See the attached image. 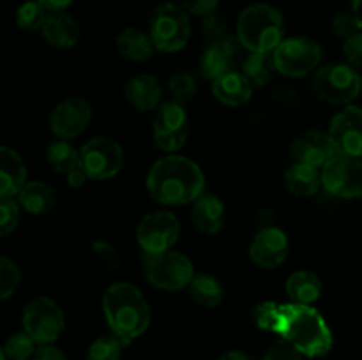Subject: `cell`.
Masks as SVG:
<instances>
[{
	"mask_svg": "<svg viewBox=\"0 0 362 360\" xmlns=\"http://www.w3.org/2000/svg\"><path fill=\"white\" fill-rule=\"evenodd\" d=\"M255 320L262 330L281 335L306 356L327 355L334 344L325 318L310 304L264 302L255 309Z\"/></svg>",
	"mask_w": 362,
	"mask_h": 360,
	"instance_id": "6da1fadb",
	"label": "cell"
},
{
	"mask_svg": "<svg viewBox=\"0 0 362 360\" xmlns=\"http://www.w3.org/2000/svg\"><path fill=\"white\" fill-rule=\"evenodd\" d=\"M148 194L163 205L194 203L205 193L200 166L184 155H165L148 169Z\"/></svg>",
	"mask_w": 362,
	"mask_h": 360,
	"instance_id": "7a4b0ae2",
	"label": "cell"
},
{
	"mask_svg": "<svg viewBox=\"0 0 362 360\" xmlns=\"http://www.w3.org/2000/svg\"><path fill=\"white\" fill-rule=\"evenodd\" d=\"M103 311L113 335L124 344L140 337L151 323V309L136 286L129 282H115L103 295Z\"/></svg>",
	"mask_w": 362,
	"mask_h": 360,
	"instance_id": "3957f363",
	"label": "cell"
},
{
	"mask_svg": "<svg viewBox=\"0 0 362 360\" xmlns=\"http://www.w3.org/2000/svg\"><path fill=\"white\" fill-rule=\"evenodd\" d=\"M285 20L276 7L253 4L237 20V41L250 53H272L283 42Z\"/></svg>",
	"mask_w": 362,
	"mask_h": 360,
	"instance_id": "277c9868",
	"label": "cell"
},
{
	"mask_svg": "<svg viewBox=\"0 0 362 360\" xmlns=\"http://www.w3.org/2000/svg\"><path fill=\"white\" fill-rule=\"evenodd\" d=\"M148 34H151V39L158 52H179L189 41V16L179 4H159L151 18V32Z\"/></svg>",
	"mask_w": 362,
	"mask_h": 360,
	"instance_id": "5b68a950",
	"label": "cell"
},
{
	"mask_svg": "<svg viewBox=\"0 0 362 360\" xmlns=\"http://www.w3.org/2000/svg\"><path fill=\"white\" fill-rule=\"evenodd\" d=\"M313 90L329 104H349L362 90V80L350 64H327L315 74Z\"/></svg>",
	"mask_w": 362,
	"mask_h": 360,
	"instance_id": "8992f818",
	"label": "cell"
},
{
	"mask_svg": "<svg viewBox=\"0 0 362 360\" xmlns=\"http://www.w3.org/2000/svg\"><path fill=\"white\" fill-rule=\"evenodd\" d=\"M145 277L152 286L166 292H177L191 284L194 277V268L189 258L175 251H166L161 254H145L144 256Z\"/></svg>",
	"mask_w": 362,
	"mask_h": 360,
	"instance_id": "52a82bcc",
	"label": "cell"
},
{
	"mask_svg": "<svg viewBox=\"0 0 362 360\" xmlns=\"http://www.w3.org/2000/svg\"><path fill=\"white\" fill-rule=\"evenodd\" d=\"M66 325L62 309L49 296H35L25 306L23 330L37 344H52L60 337Z\"/></svg>",
	"mask_w": 362,
	"mask_h": 360,
	"instance_id": "ba28073f",
	"label": "cell"
},
{
	"mask_svg": "<svg viewBox=\"0 0 362 360\" xmlns=\"http://www.w3.org/2000/svg\"><path fill=\"white\" fill-rule=\"evenodd\" d=\"M274 64L278 73L290 78H303L318 67L322 48L310 37L285 39L274 49Z\"/></svg>",
	"mask_w": 362,
	"mask_h": 360,
	"instance_id": "9c48e42d",
	"label": "cell"
},
{
	"mask_svg": "<svg viewBox=\"0 0 362 360\" xmlns=\"http://www.w3.org/2000/svg\"><path fill=\"white\" fill-rule=\"evenodd\" d=\"M180 222L170 210L147 214L136 228L138 246L145 254H161L172 249L179 240Z\"/></svg>",
	"mask_w": 362,
	"mask_h": 360,
	"instance_id": "30bf717a",
	"label": "cell"
},
{
	"mask_svg": "<svg viewBox=\"0 0 362 360\" xmlns=\"http://www.w3.org/2000/svg\"><path fill=\"white\" fill-rule=\"evenodd\" d=\"M322 186L329 194L343 200L362 196V161L338 154L322 168Z\"/></svg>",
	"mask_w": 362,
	"mask_h": 360,
	"instance_id": "8fae6325",
	"label": "cell"
},
{
	"mask_svg": "<svg viewBox=\"0 0 362 360\" xmlns=\"http://www.w3.org/2000/svg\"><path fill=\"white\" fill-rule=\"evenodd\" d=\"M80 164L87 172L88 179L106 180L115 176L122 169L124 152L115 140L99 136L81 147Z\"/></svg>",
	"mask_w": 362,
	"mask_h": 360,
	"instance_id": "7c38bea8",
	"label": "cell"
},
{
	"mask_svg": "<svg viewBox=\"0 0 362 360\" xmlns=\"http://www.w3.org/2000/svg\"><path fill=\"white\" fill-rule=\"evenodd\" d=\"M156 147L165 152H177L184 147L189 134V119L184 104L177 101L163 102L152 126Z\"/></svg>",
	"mask_w": 362,
	"mask_h": 360,
	"instance_id": "4fadbf2b",
	"label": "cell"
},
{
	"mask_svg": "<svg viewBox=\"0 0 362 360\" xmlns=\"http://www.w3.org/2000/svg\"><path fill=\"white\" fill-rule=\"evenodd\" d=\"M90 120V104L81 97H69L53 108L49 115V127L55 136L62 140H73L87 129Z\"/></svg>",
	"mask_w": 362,
	"mask_h": 360,
	"instance_id": "5bb4252c",
	"label": "cell"
},
{
	"mask_svg": "<svg viewBox=\"0 0 362 360\" xmlns=\"http://www.w3.org/2000/svg\"><path fill=\"white\" fill-rule=\"evenodd\" d=\"M332 143L338 154L361 157L362 155V108L346 106L336 113L329 129Z\"/></svg>",
	"mask_w": 362,
	"mask_h": 360,
	"instance_id": "9a60e30c",
	"label": "cell"
},
{
	"mask_svg": "<svg viewBox=\"0 0 362 360\" xmlns=\"http://www.w3.org/2000/svg\"><path fill=\"white\" fill-rule=\"evenodd\" d=\"M290 242L283 229L264 228L257 233L250 247V256L255 265L262 268H276L288 256Z\"/></svg>",
	"mask_w": 362,
	"mask_h": 360,
	"instance_id": "2e32d148",
	"label": "cell"
},
{
	"mask_svg": "<svg viewBox=\"0 0 362 360\" xmlns=\"http://www.w3.org/2000/svg\"><path fill=\"white\" fill-rule=\"evenodd\" d=\"M290 154L296 162H304L320 169L338 155V150L329 134L320 131H306L293 141Z\"/></svg>",
	"mask_w": 362,
	"mask_h": 360,
	"instance_id": "e0dca14e",
	"label": "cell"
},
{
	"mask_svg": "<svg viewBox=\"0 0 362 360\" xmlns=\"http://www.w3.org/2000/svg\"><path fill=\"white\" fill-rule=\"evenodd\" d=\"M235 56V41L230 35L214 34L200 59V76L207 81L218 80L225 73L232 71Z\"/></svg>",
	"mask_w": 362,
	"mask_h": 360,
	"instance_id": "ac0fdd59",
	"label": "cell"
},
{
	"mask_svg": "<svg viewBox=\"0 0 362 360\" xmlns=\"http://www.w3.org/2000/svg\"><path fill=\"white\" fill-rule=\"evenodd\" d=\"M27 184V168L16 150L0 148V198H14Z\"/></svg>",
	"mask_w": 362,
	"mask_h": 360,
	"instance_id": "d6986e66",
	"label": "cell"
},
{
	"mask_svg": "<svg viewBox=\"0 0 362 360\" xmlns=\"http://www.w3.org/2000/svg\"><path fill=\"white\" fill-rule=\"evenodd\" d=\"M124 95L134 109L151 112L161 102L163 88L159 81L151 74H136L126 83Z\"/></svg>",
	"mask_w": 362,
	"mask_h": 360,
	"instance_id": "ffe728a7",
	"label": "cell"
},
{
	"mask_svg": "<svg viewBox=\"0 0 362 360\" xmlns=\"http://www.w3.org/2000/svg\"><path fill=\"white\" fill-rule=\"evenodd\" d=\"M253 85L239 71H228L218 80L212 81V94L218 101H221L226 106H243L251 99Z\"/></svg>",
	"mask_w": 362,
	"mask_h": 360,
	"instance_id": "44dd1931",
	"label": "cell"
},
{
	"mask_svg": "<svg viewBox=\"0 0 362 360\" xmlns=\"http://www.w3.org/2000/svg\"><path fill=\"white\" fill-rule=\"evenodd\" d=\"M41 32L48 44L60 49L73 48L80 41V27L66 13H49Z\"/></svg>",
	"mask_w": 362,
	"mask_h": 360,
	"instance_id": "7402d4cb",
	"label": "cell"
},
{
	"mask_svg": "<svg viewBox=\"0 0 362 360\" xmlns=\"http://www.w3.org/2000/svg\"><path fill=\"white\" fill-rule=\"evenodd\" d=\"M193 217L194 226L202 233H218L225 224V205L216 194L204 193L193 203Z\"/></svg>",
	"mask_w": 362,
	"mask_h": 360,
	"instance_id": "603a6c76",
	"label": "cell"
},
{
	"mask_svg": "<svg viewBox=\"0 0 362 360\" xmlns=\"http://www.w3.org/2000/svg\"><path fill=\"white\" fill-rule=\"evenodd\" d=\"M117 49L120 56L131 62H145L154 55V42L151 34H145L144 30L136 27H127L117 37Z\"/></svg>",
	"mask_w": 362,
	"mask_h": 360,
	"instance_id": "cb8c5ba5",
	"label": "cell"
},
{
	"mask_svg": "<svg viewBox=\"0 0 362 360\" xmlns=\"http://www.w3.org/2000/svg\"><path fill=\"white\" fill-rule=\"evenodd\" d=\"M286 187L292 194L300 198L313 196L322 186V172L304 162H293L285 175Z\"/></svg>",
	"mask_w": 362,
	"mask_h": 360,
	"instance_id": "d4e9b609",
	"label": "cell"
},
{
	"mask_svg": "<svg viewBox=\"0 0 362 360\" xmlns=\"http://www.w3.org/2000/svg\"><path fill=\"white\" fill-rule=\"evenodd\" d=\"M55 201L57 196L53 187H49L45 182H39V180L27 182L23 189L20 191V194H18V203H20V207L35 215L46 214V212L52 210Z\"/></svg>",
	"mask_w": 362,
	"mask_h": 360,
	"instance_id": "484cf974",
	"label": "cell"
},
{
	"mask_svg": "<svg viewBox=\"0 0 362 360\" xmlns=\"http://www.w3.org/2000/svg\"><path fill=\"white\" fill-rule=\"evenodd\" d=\"M286 293L297 304H311L320 299L322 281L317 274L310 270L293 272L286 279Z\"/></svg>",
	"mask_w": 362,
	"mask_h": 360,
	"instance_id": "4316f807",
	"label": "cell"
},
{
	"mask_svg": "<svg viewBox=\"0 0 362 360\" xmlns=\"http://www.w3.org/2000/svg\"><path fill=\"white\" fill-rule=\"evenodd\" d=\"M274 53H250L243 64V74L253 87H264L276 73Z\"/></svg>",
	"mask_w": 362,
	"mask_h": 360,
	"instance_id": "83f0119b",
	"label": "cell"
},
{
	"mask_svg": "<svg viewBox=\"0 0 362 360\" xmlns=\"http://www.w3.org/2000/svg\"><path fill=\"white\" fill-rule=\"evenodd\" d=\"M189 295L197 304L204 307H216L223 300V288L212 275H194L189 284Z\"/></svg>",
	"mask_w": 362,
	"mask_h": 360,
	"instance_id": "f1b7e54d",
	"label": "cell"
},
{
	"mask_svg": "<svg viewBox=\"0 0 362 360\" xmlns=\"http://www.w3.org/2000/svg\"><path fill=\"white\" fill-rule=\"evenodd\" d=\"M48 162L55 172L67 175L71 169L80 164V152H76V148L67 140H59L49 145Z\"/></svg>",
	"mask_w": 362,
	"mask_h": 360,
	"instance_id": "f546056e",
	"label": "cell"
},
{
	"mask_svg": "<svg viewBox=\"0 0 362 360\" xmlns=\"http://www.w3.org/2000/svg\"><path fill=\"white\" fill-rule=\"evenodd\" d=\"M48 11L37 2V0H28L23 6H20L16 13V23L21 30L27 32H37L42 30L48 18Z\"/></svg>",
	"mask_w": 362,
	"mask_h": 360,
	"instance_id": "4dcf8cb0",
	"label": "cell"
},
{
	"mask_svg": "<svg viewBox=\"0 0 362 360\" xmlns=\"http://www.w3.org/2000/svg\"><path fill=\"white\" fill-rule=\"evenodd\" d=\"M124 346L117 335H103L90 344L87 360H120Z\"/></svg>",
	"mask_w": 362,
	"mask_h": 360,
	"instance_id": "1f68e13d",
	"label": "cell"
},
{
	"mask_svg": "<svg viewBox=\"0 0 362 360\" xmlns=\"http://www.w3.org/2000/svg\"><path fill=\"white\" fill-rule=\"evenodd\" d=\"M35 341L23 330L9 335L2 352L9 360H28L35 355Z\"/></svg>",
	"mask_w": 362,
	"mask_h": 360,
	"instance_id": "d6a6232c",
	"label": "cell"
},
{
	"mask_svg": "<svg viewBox=\"0 0 362 360\" xmlns=\"http://www.w3.org/2000/svg\"><path fill=\"white\" fill-rule=\"evenodd\" d=\"M20 268L7 256L0 258V299L7 300L14 295L20 284Z\"/></svg>",
	"mask_w": 362,
	"mask_h": 360,
	"instance_id": "836d02e7",
	"label": "cell"
},
{
	"mask_svg": "<svg viewBox=\"0 0 362 360\" xmlns=\"http://www.w3.org/2000/svg\"><path fill=\"white\" fill-rule=\"evenodd\" d=\"M168 90H170V94L173 95V101L184 104V102L191 101V99L197 95L198 83H197V80H194V76H191V74L179 73V74H175V76L170 78Z\"/></svg>",
	"mask_w": 362,
	"mask_h": 360,
	"instance_id": "e575fe53",
	"label": "cell"
},
{
	"mask_svg": "<svg viewBox=\"0 0 362 360\" xmlns=\"http://www.w3.org/2000/svg\"><path fill=\"white\" fill-rule=\"evenodd\" d=\"M20 222V203L14 198H0V235L7 236Z\"/></svg>",
	"mask_w": 362,
	"mask_h": 360,
	"instance_id": "d590c367",
	"label": "cell"
},
{
	"mask_svg": "<svg viewBox=\"0 0 362 360\" xmlns=\"http://www.w3.org/2000/svg\"><path fill=\"white\" fill-rule=\"evenodd\" d=\"M332 32H334L338 37L343 39H350L352 35H356L359 30L357 27V21L354 18V14L349 13H341V14H336L334 20H332Z\"/></svg>",
	"mask_w": 362,
	"mask_h": 360,
	"instance_id": "8d00e7d4",
	"label": "cell"
},
{
	"mask_svg": "<svg viewBox=\"0 0 362 360\" xmlns=\"http://www.w3.org/2000/svg\"><path fill=\"white\" fill-rule=\"evenodd\" d=\"M186 13L197 14V16H211L218 7L219 0H177Z\"/></svg>",
	"mask_w": 362,
	"mask_h": 360,
	"instance_id": "74e56055",
	"label": "cell"
},
{
	"mask_svg": "<svg viewBox=\"0 0 362 360\" xmlns=\"http://www.w3.org/2000/svg\"><path fill=\"white\" fill-rule=\"evenodd\" d=\"M346 60L356 69H362V32H357L350 39H346L345 46H343Z\"/></svg>",
	"mask_w": 362,
	"mask_h": 360,
	"instance_id": "f35d334b",
	"label": "cell"
},
{
	"mask_svg": "<svg viewBox=\"0 0 362 360\" xmlns=\"http://www.w3.org/2000/svg\"><path fill=\"white\" fill-rule=\"evenodd\" d=\"M265 360H303L300 353L288 342H276L269 353L265 355Z\"/></svg>",
	"mask_w": 362,
	"mask_h": 360,
	"instance_id": "ab89813d",
	"label": "cell"
},
{
	"mask_svg": "<svg viewBox=\"0 0 362 360\" xmlns=\"http://www.w3.org/2000/svg\"><path fill=\"white\" fill-rule=\"evenodd\" d=\"M32 360H67V356L59 348L52 344H41L35 349V355Z\"/></svg>",
	"mask_w": 362,
	"mask_h": 360,
	"instance_id": "60d3db41",
	"label": "cell"
},
{
	"mask_svg": "<svg viewBox=\"0 0 362 360\" xmlns=\"http://www.w3.org/2000/svg\"><path fill=\"white\" fill-rule=\"evenodd\" d=\"M87 180H88V175L81 164H78L76 168H73L69 173H67V184H69L71 187H81Z\"/></svg>",
	"mask_w": 362,
	"mask_h": 360,
	"instance_id": "b9f144b4",
	"label": "cell"
},
{
	"mask_svg": "<svg viewBox=\"0 0 362 360\" xmlns=\"http://www.w3.org/2000/svg\"><path fill=\"white\" fill-rule=\"evenodd\" d=\"M48 13H64L74 0H37Z\"/></svg>",
	"mask_w": 362,
	"mask_h": 360,
	"instance_id": "7bdbcfd3",
	"label": "cell"
},
{
	"mask_svg": "<svg viewBox=\"0 0 362 360\" xmlns=\"http://www.w3.org/2000/svg\"><path fill=\"white\" fill-rule=\"evenodd\" d=\"M352 14L357 21V27L362 32V0H352Z\"/></svg>",
	"mask_w": 362,
	"mask_h": 360,
	"instance_id": "ee69618b",
	"label": "cell"
},
{
	"mask_svg": "<svg viewBox=\"0 0 362 360\" xmlns=\"http://www.w3.org/2000/svg\"><path fill=\"white\" fill-rule=\"evenodd\" d=\"M219 360H251V359L243 352H228L225 353Z\"/></svg>",
	"mask_w": 362,
	"mask_h": 360,
	"instance_id": "f6af8a7d",
	"label": "cell"
}]
</instances>
